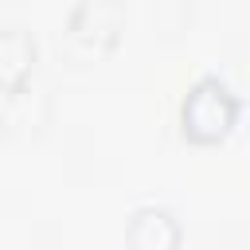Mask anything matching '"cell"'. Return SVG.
Segmentation results:
<instances>
[{
    "label": "cell",
    "mask_w": 250,
    "mask_h": 250,
    "mask_svg": "<svg viewBox=\"0 0 250 250\" xmlns=\"http://www.w3.org/2000/svg\"><path fill=\"white\" fill-rule=\"evenodd\" d=\"M117 23H121V8L113 0H78L66 16V47L82 51V55H98L113 43L117 35Z\"/></svg>",
    "instance_id": "cell-1"
},
{
    "label": "cell",
    "mask_w": 250,
    "mask_h": 250,
    "mask_svg": "<svg viewBox=\"0 0 250 250\" xmlns=\"http://www.w3.org/2000/svg\"><path fill=\"white\" fill-rule=\"evenodd\" d=\"M234 117V98L227 94V86L219 78H203L195 82V90L184 102V121L191 133L199 137H215L227 129V121Z\"/></svg>",
    "instance_id": "cell-2"
},
{
    "label": "cell",
    "mask_w": 250,
    "mask_h": 250,
    "mask_svg": "<svg viewBox=\"0 0 250 250\" xmlns=\"http://www.w3.org/2000/svg\"><path fill=\"white\" fill-rule=\"evenodd\" d=\"M51 113V94L43 82L35 78H23L20 86L8 90V102H4V121L12 129H39Z\"/></svg>",
    "instance_id": "cell-3"
},
{
    "label": "cell",
    "mask_w": 250,
    "mask_h": 250,
    "mask_svg": "<svg viewBox=\"0 0 250 250\" xmlns=\"http://www.w3.org/2000/svg\"><path fill=\"white\" fill-rule=\"evenodd\" d=\"M180 242V227L164 207H141L129 219V246L133 250H172Z\"/></svg>",
    "instance_id": "cell-4"
},
{
    "label": "cell",
    "mask_w": 250,
    "mask_h": 250,
    "mask_svg": "<svg viewBox=\"0 0 250 250\" xmlns=\"http://www.w3.org/2000/svg\"><path fill=\"white\" fill-rule=\"evenodd\" d=\"M31 62H35V39H31V31L20 27V23L0 27V82L8 90L20 86L31 74Z\"/></svg>",
    "instance_id": "cell-5"
}]
</instances>
